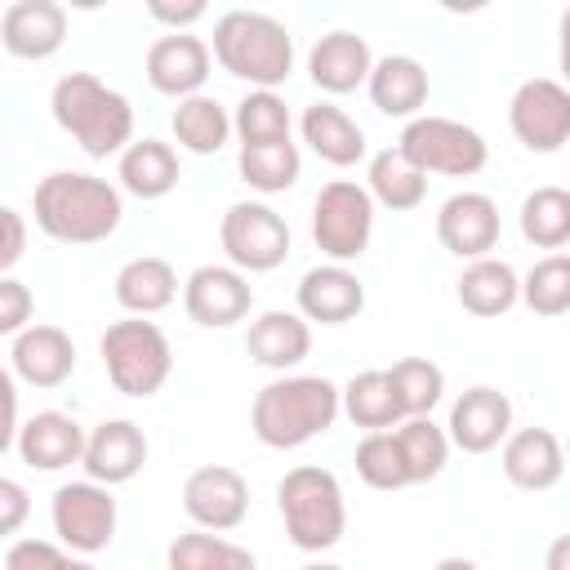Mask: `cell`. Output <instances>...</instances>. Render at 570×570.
Listing matches in <instances>:
<instances>
[{"label": "cell", "mask_w": 570, "mask_h": 570, "mask_svg": "<svg viewBox=\"0 0 570 570\" xmlns=\"http://www.w3.org/2000/svg\"><path fill=\"white\" fill-rule=\"evenodd\" d=\"M183 512L209 534L236 530L249 512V485L236 468L205 463V468L187 472V481H183Z\"/></svg>", "instance_id": "cell-12"}, {"label": "cell", "mask_w": 570, "mask_h": 570, "mask_svg": "<svg viewBox=\"0 0 570 570\" xmlns=\"http://www.w3.org/2000/svg\"><path fill=\"white\" fill-rule=\"evenodd\" d=\"M13 445H18V454H22L27 468L58 472V468L80 463V454H85V428L71 414H62V410H40L27 423H18Z\"/></svg>", "instance_id": "cell-21"}, {"label": "cell", "mask_w": 570, "mask_h": 570, "mask_svg": "<svg viewBox=\"0 0 570 570\" xmlns=\"http://www.w3.org/2000/svg\"><path fill=\"white\" fill-rule=\"evenodd\" d=\"M147 13H151L156 22H165V27H174V31H187L191 22L205 18V4H200V0H191V4H165V0H151Z\"/></svg>", "instance_id": "cell-46"}, {"label": "cell", "mask_w": 570, "mask_h": 570, "mask_svg": "<svg viewBox=\"0 0 570 570\" xmlns=\"http://www.w3.org/2000/svg\"><path fill=\"white\" fill-rule=\"evenodd\" d=\"M517 303H525L534 316H566L570 312V258L566 254L539 258L525 272Z\"/></svg>", "instance_id": "cell-39"}, {"label": "cell", "mask_w": 570, "mask_h": 570, "mask_svg": "<svg viewBox=\"0 0 570 570\" xmlns=\"http://www.w3.org/2000/svg\"><path fill=\"white\" fill-rule=\"evenodd\" d=\"M31 312H36L31 289L13 276H0V334H22L31 325Z\"/></svg>", "instance_id": "cell-42"}, {"label": "cell", "mask_w": 570, "mask_h": 570, "mask_svg": "<svg viewBox=\"0 0 570 570\" xmlns=\"http://www.w3.org/2000/svg\"><path fill=\"white\" fill-rule=\"evenodd\" d=\"M169 570H258L254 552L223 539V534H209V530H187L169 543L165 552Z\"/></svg>", "instance_id": "cell-33"}, {"label": "cell", "mask_w": 570, "mask_h": 570, "mask_svg": "<svg viewBox=\"0 0 570 570\" xmlns=\"http://www.w3.org/2000/svg\"><path fill=\"white\" fill-rule=\"evenodd\" d=\"M169 129H174L178 147H187L191 156H214V151H223L227 138H232V116H227V107H223L218 98L191 94V98H183V102L174 107Z\"/></svg>", "instance_id": "cell-31"}, {"label": "cell", "mask_w": 570, "mask_h": 570, "mask_svg": "<svg viewBox=\"0 0 570 570\" xmlns=\"http://www.w3.org/2000/svg\"><path fill=\"white\" fill-rule=\"evenodd\" d=\"M392 436H396V450H401V463H405L410 485L441 476V468H445V459H450V441H445V428L432 423V414H423V419H401V423L392 428Z\"/></svg>", "instance_id": "cell-34"}, {"label": "cell", "mask_w": 570, "mask_h": 570, "mask_svg": "<svg viewBox=\"0 0 570 570\" xmlns=\"http://www.w3.org/2000/svg\"><path fill=\"white\" fill-rule=\"evenodd\" d=\"M49 517H53V534L80 557L102 552L111 543V534H116V499H111L107 485H98L89 476L58 485Z\"/></svg>", "instance_id": "cell-10"}, {"label": "cell", "mask_w": 570, "mask_h": 570, "mask_svg": "<svg viewBox=\"0 0 570 570\" xmlns=\"http://www.w3.org/2000/svg\"><path fill=\"white\" fill-rule=\"evenodd\" d=\"M67 40V9L58 0H13L0 18V45L13 58H53Z\"/></svg>", "instance_id": "cell-18"}, {"label": "cell", "mask_w": 570, "mask_h": 570, "mask_svg": "<svg viewBox=\"0 0 570 570\" xmlns=\"http://www.w3.org/2000/svg\"><path fill=\"white\" fill-rule=\"evenodd\" d=\"M396 151L428 178V174H445V178H472L485 169L490 160V142L463 125V120H450V116H414L401 138H396Z\"/></svg>", "instance_id": "cell-7"}, {"label": "cell", "mask_w": 570, "mask_h": 570, "mask_svg": "<svg viewBox=\"0 0 570 570\" xmlns=\"http://www.w3.org/2000/svg\"><path fill=\"white\" fill-rule=\"evenodd\" d=\"M27 254V223L18 209L0 205V276H9V267Z\"/></svg>", "instance_id": "cell-44"}, {"label": "cell", "mask_w": 570, "mask_h": 570, "mask_svg": "<svg viewBox=\"0 0 570 570\" xmlns=\"http://www.w3.org/2000/svg\"><path fill=\"white\" fill-rule=\"evenodd\" d=\"M218 240L236 272H272L289 258V223L263 200H236L218 223Z\"/></svg>", "instance_id": "cell-9"}, {"label": "cell", "mask_w": 570, "mask_h": 570, "mask_svg": "<svg viewBox=\"0 0 570 570\" xmlns=\"http://www.w3.org/2000/svg\"><path fill=\"white\" fill-rule=\"evenodd\" d=\"M503 476L517 485V490H552L561 476H566V454H561V441L557 432L548 428H517L503 436Z\"/></svg>", "instance_id": "cell-20"}, {"label": "cell", "mask_w": 570, "mask_h": 570, "mask_svg": "<svg viewBox=\"0 0 570 570\" xmlns=\"http://www.w3.org/2000/svg\"><path fill=\"white\" fill-rule=\"evenodd\" d=\"M521 236L534 249H561L570 240V191L566 187H534L521 200Z\"/></svg>", "instance_id": "cell-36"}, {"label": "cell", "mask_w": 570, "mask_h": 570, "mask_svg": "<svg viewBox=\"0 0 570 570\" xmlns=\"http://www.w3.org/2000/svg\"><path fill=\"white\" fill-rule=\"evenodd\" d=\"M98 352H102L111 387L125 396H138V401L156 396L174 374V347H169L165 330L142 316L111 321L98 338Z\"/></svg>", "instance_id": "cell-6"}, {"label": "cell", "mask_w": 570, "mask_h": 570, "mask_svg": "<svg viewBox=\"0 0 570 570\" xmlns=\"http://www.w3.org/2000/svg\"><path fill=\"white\" fill-rule=\"evenodd\" d=\"M116 178L129 196L138 200H160L178 187V151L160 138H134L125 151H120V165H116Z\"/></svg>", "instance_id": "cell-27"}, {"label": "cell", "mask_w": 570, "mask_h": 570, "mask_svg": "<svg viewBox=\"0 0 570 570\" xmlns=\"http://www.w3.org/2000/svg\"><path fill=\"white\" fill-rule=\"evenodd\" d=\"M67 552L49 539H18L4 552V570H67Z\"/></svg>", "instance_id": "cell-41"}, {"label": "cell", "mask_w": 570, "mask_h": 570, "mask_svg": "<svg viewBox=\"0 0 570 570\" xmlns=\"http://www.w3.org/2000/svg\"><path fill=\"white\" fill-rule=\"evenodd\" d=\"M89 481L98 485H125L142 472L147 463V436L134 419H102L94 432H85V454H80Z\"/></svg>", "instance_id": "cell-15"}, {"label": "cell", "mask_w": 570, "mask_h": 570, "mask_svg": "<svg viewBox=\"0 0 570 570\" xmlns=\"http://www.w3.org/2000/svg\"><path fill=\"white\" fill-rule=\"evenodd\" d=\"M338 419V387L321 374H285L258 387L249 428L267 450H298Z\"/></svg>", "instance_id": "cell-3"}, {"label": "cell", "mask_w": 570, "mask_h": 570, "mask_svg": "<svg viewBox=\"0 0 570 570\" xmlns=\"http://www.w3.org/2000/svg\"><path fill=\"white\" fill-rule=\"evenodd\" d=\"M67 570H98L94 561H67Z\"/></svg>", "instance_id": "cell-50"}, {"label": "cell", "mask_w": 570, "mask_h": 570, "mask_svg": "<svg viewBox=\"0 0 570 570\" xmlns=\"http://www.w3.org/2000/svg\"><path fill=\"white\" fill-rule=\"evenodd\" d=\"M18 436V383H13V370L0 365V454L13 445Z\"/></svg>", "instance_id": "cell-45"}, {"label": "cell", "mask_w": 570, "mask_h": 570, "mask_svg": "<svg viewBox=\"0 0 570 570\" xmlns=\"http://www.w3.org/2000/svg\"><path fill=\"white\" fill-rule=\"evenodd\" d=\"M232 134L240 147H267V142H289V107L276 89H249L236 102Z\"/></svg>", "instance_id": "cell-35"}, {"label": "cell", "mask_w": 570, "mask_h": 570, "mask_svg": "<svg viewBox=\"0 0 570 570\" xmlns=\"http://www.w3.org/2000/svg\"><path fill=\"white\" fill-rule=\"evenodd\" d=\"M31 214H36V227L62 245H98L120 227L125 200H120V187L98 174L53 169L36 183Z\"/></svg>", "instance_id": "cell-1"}, {"label": "cell", "mask_w": 570, "mask_h": 570, "mask_svg": "<svg viewBox=\"0 0 570 570\" xmlns=\"http://www.w3.org/2000/svg\"><path fill=\"white\" fill-rule=\"evenodd\" d=\"M508 125L521 147L530 151H561L570 138V89L552 76L521 80L508 102Z\"/></svg>", "instance_id": "cell-11"}, {"label": "cell", "mask_w": 570, "mask_h": 570, "mask_svg": "<svg viewBox=\"0 0 570 570\" xmlns=\"http://www.w3.org/2000/svg\"><path fill=\"white\" fill-rule=\"evenodd\" d=\"M303 570H343V566H334V561H312V566H303Z\"/></svg>", "instance_id": "cell-49"}, {"label": "cell", "mask_w": 570, "mask_h": 570, "mask_svg": "<svg viewBox=\"0 0 570 570\" xmlns=\"http://www.w3.org/2000/svg\"><path fill=\"white\" fill-rule=\"evenodd\" d=\"M9 361L13 374L31 387H62L76 370V343L58 325H27L22 334H13Z\"/></svg>", "instance_id": "cell-22"}, {"label": "cell", "mask_w": 570, "mask_h": 570, "mask_svg": "<svg viewBox=\"0 0 570 570\" xmlns=\"http://www.w3.org/2000/svg\"><path fill=\"white\" fill-rule=\"evenodd\" d=\"M352 463H356V476H361L370 490H405V485H410L392 428H387V432H365Z\"/></svg>", "instance_id": "cell-40"}, {"label": "cell", "mask_w": 570, "mask_h": 570, "mask_svg": "<svg viewBox=\"0 0 570 570\" xmlns=\"http://www.w3.org/2000/svg\"><path fill=\"white\" fill-rule=\"evenodd\" d=\"M432 570H476V561H468V557H441Z\"/></svg>", "instance_id": "cell-48"}, {"label": "cell", "mask_w": 570, "mask_h": 570, "mask_svg": "<svg viewBox=\"0 0 570 570\" xmlns=\"http://www.w3.org/2000/svg\"><path fill=\"white\" fill-rule=\"evenodd\" d=\"M361 307H365V285L352 267L321 263V267L303 272V281H298V316L303 321L343 325V321H356Z\"/></svg>", "instance_id": "cell-19"}, {"label": "cell", "mask_w": 570, "mask_h": 570, "mask_svg": "<svg viewBox=\"0 0 570 570\" xmlns=\"http://www.w3.org/2000/svg\"><path fill=\"white\" fill-rule=\"evenodd\" d=\"M147 80L156 94L169 98H191L200 94V85L209 80V45L191 31H169L160 40H151L147 49Z\"/></svg>", "instance_id": "cell-17"}, {"label": "cell", "mask_w": 570, "mask_h": 570, "mask_svg": "<svg viewBox=\"0 0 570 570\" xmlns=\"http://www.w3.org/2000/svg\"><path fill=\"white\" fill-rule=\"evenodd\" d=\"M387 383H392L396 405H401L405 419L432 414V405H436L441 392H445V374H441V365L428 361V356H401V361L387 370Z\"/></svg>", "instance_id": "cell-37"}, {"label": "cell", "mask_w": 570, "mask_h": 570, "mask_svg": "<svg viewBox=\"0 0 570 570\" xmlns=\"http://www.w3.org/2000/svg\"><path fill=\"white\" fill-rule=\"evenodd\" d=\"M249 307H254V289H249L245 272H236V267L205 263L183 281V312L205 330H227V325L245 321Z\"/></svg>", "instance_id": "cell-13"}, {"label": "cell", "mask_w": 570, "mask_h": 570, "mask_svg": "<svg viewBox=\"0 0 570 570\" xmlns=\"http://www.w3.org/2000/svg\"><path fill=\"white\" fill-rule=\"evenodd\" d=\"M508 432H512V401H508V392H499L490 383L468 387L450 405L445 441L463 454H490L494 445H503Z\"/></svg>", "instance_id": "cell-14"}, {"label": "cell", "mask_w": 570, "mask_h": 570, "mask_svg": "<svg viewBox=\"0 0 570 570\" xmlns=\"http://www.w3.org/2000/svg\"><path fill=\"white\" fill-rule=\"evenodd\" d=\"M209 58L236 80H249L254 89H276L294 71V36L281 18L258 9H227L214 22Z\"/></svg>", "instance_id": "cell-4"}, {"label": "cell", "mask_w": 570, "mask_h": 570, "mask_svg": "<svg viewBox=\"0 0 570 570\" xmlns=\"http://www.w3.org/2000/svg\"><path fill=\"white\" fill-rule=\"evenodd\" d=\"M566 552H570V539H552V548H548V570H566Z\"/></svg>", "instance_id": "cell-47"}, {"label": "cell", "mask_w": 570, "mask_h": 570, "mask_svg": "<svg viewBox=\"0 0 570 570\" xmlns=\"http://www.w3.org/2000/svg\"><path fill=\"white\" fill-rule=\"evenodd\" d=\"M31 517V494L13 481V476H0V539L18 534Z\"/></svg>", "instance_id": "cell-43"}, {"label": "cell", "mask_w": 570, "mask_h": 570, "mask_svg": "<svg viewBox=\"0 0 570 570\" xmlns=\"http://www.w3.org/2000/svg\"><path fill=\"white\" fill-rule=\"evenodd\" d=\"M49 111H53L58 129L71 134L80 142V151L94 160L120 156L134 142L129 98L120 89L102 85L94 71H67L49 94Z\"/></svg>", "instance_id": "cell-2"}, {"label": "cell", "mask_w": 570, "mask_h": 570, "mask_svg": "<svg viewBox=\"0 0 570 570\" xmlns=\"http://www.w3.org/2000/svg\"><path fill=\"white\" fill-rule=\"evenodd\" d=\"M374 67V53L365 45V36L356 31H330L312 45L307 53V71H312V85L325 89V94H352L365 85Z\"/></svg>", "instance_id": "cell-23"}, {"label": "cell", "mask_w": 570, "mask_h": 570, "mask_svg": "<svg viewBox=\"0 0 570 570\" xmlns=\"http://www.w3.org/2000/svg\"><path fill=\"white\" fill-rule=\"evenodd\" d=\"M374 236V200L361 183L334 178L312 200V240L330 263H352L370 249Z\"/></svg>", "instance_id": "cell-8"}, {"label": "cell", "mask_w": 570, "mask_h": 570, "mask_svg": "<svg viewBox=\"0 0 570 570\" xmlns=\"http://www.w3.org/2000/svg\"><path fill=\"white\" fill-rule=\"evenodd\" d=\"M338 414H347L365 432H387V428H396L405 419L401 405H396V392L387 383V370L352 374L347 387H338Z\"/></svg>", "instance_id": "cell-30"}, {"label": "cell", "mask_w": 570, "mask_h": 570, "mask_svg": "<svg viewBox=\"0 0 570 570\" xmlns=\"http://www.w3.org/2000/svg\"><path fill=\"white\" fill-rule=\"evenodd\" d=\"M298 129H303V142H307L325 165L347 169V165H356V160L365 156V129H361L343 107H334V102H312V107L303 111Z\"/></svg>", "instance_id": "cell-29"}, {"label": "cell", "mask_w": 570, "mask_h": 570, "mask_svg": "<svg viewBox=\"0 0 570 570\" xmlns=\"http://www.w3.org/2000/svg\"><path fill=\"white\" fill-rule=\"evenodd\" d=\"M240 178L254 187V191H285L298 183V169H303V156L294 142H267V147H240V160H236Z\"/></svg>", "instance_id": "cell-38"}, {"label": "cell", "mask_w": 570, "mask_h": 570, "mask_svg": "<svg viewBox=\"0 0 570 570\" xmlns=\"http://www.w3.org/2000/svg\"><path fill=\"white\" fill-rule=\"evenodd\" d=\"M245 352L263 370H289L312 352V325L298 312H263L245 334Z\"/></svg>", "instance_id": "cell-26"}, {"label": "cell", "mask_w": 570, "mask_h": 570, "mask_svg": "<svg viewBox=\"0 0 570 570\" xmlns=\"http://www.w3.org/2000/svg\"><path fill=\"white\" fill-rule=\"evenodd\" d=\"M365 191L370 200L405 214V209H419L423 196H428V178L396 151V147H383L370 156V174H365Z\"/></svg>", "instance_id": "cell-32"}, {"label": "cell", "mask_w": 570, "mask_h": 570, "mask_svg": "<svg viewBox=\"0 0 570 570\" xmlns=\"http://www.w3.org/2000/svg\"><path fill=\"white\" fill-rule=\"evenodd\" d=\"M276 508L289 543L303 552H325L347 530L343 485L330 468H316V463H298L276 481Z\"/></svg>", "instance_id": "cell-5"}, {"label": "cell", "mask_w": 570, "mask_h": 570, "mask_svg": "<svg viewBox=\"0 0 570 570\" xmlns=\"http://www.w3.org/2000/svg\"><path fill=\"white\" fill-rule=\"evenodd\" d=\"M365 89H370V102L383 116H401V120L410 116L414 120V111L428 102V71L410 53H387V58H379L370 67Z\"/></svg>", "instance_id": "cell-24"}, {"label": "cell", "mask_w": 570, "mask_h": 570, "mask_svg": "<svg viewBox=\"0 0 570 570\" xmlns=\"http://www.w3.org/2000/svg\"><path fill=\"white\" fill-rule=\"evenodd\" d=\"M436 240L454 258H485L499 245V205L485 191H454L436 209Z\"/></svg>", "instance_id": "cell-16"}, {"label": "cell", "mask_w": 570, "mask_h": 570, "mask_svg": "<svg viewBox=\"0 0 570 570\" xmlns=\"http://www.w3.org/2000/svg\"><path fill=\"white\" fill-rule=\"evenodd\" d=\"M459 307L490 321V316H503L517 307V294H521V276L508 258H472L463 272H459Z\"/></svg>", "instance_id": "cell-25"}, {"label": "cell", "mask_w": 570, "mask_h": 570, "mask_svg": "<svg viewBox=\"0 0 570 570\" xmlns=\"http://www.w3.org/2000/svg\"><path fill=\"white\" fill-rule=\"evenodd\" d=\"M178 298V272L169 258L138 254L116 272V303L134 316H156Z\"/></svg>", "instance_id": "cell-28"}]
</instances>
